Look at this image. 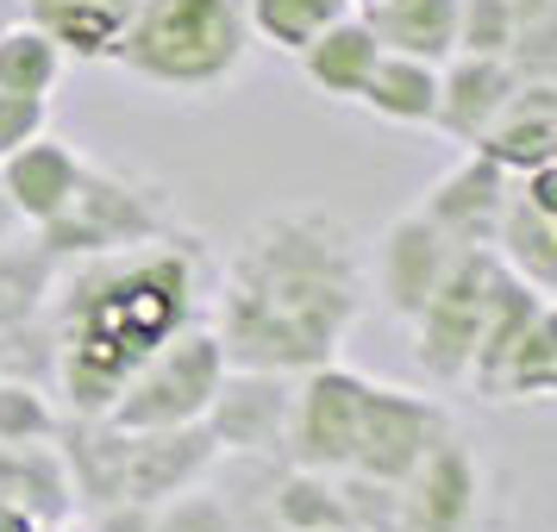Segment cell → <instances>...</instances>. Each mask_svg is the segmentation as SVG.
<instances>
[{
	"instance_id": "27",
	"label": "cell",
	"mask_w": 557,
	"mask_h": 532,
	"mask_svg": "<svg viewBox=\"0 0 557 532\" xmlns=\"http://www.w3.org/2000/svg\"><path fill=\"white\" fill-rule=\"evenodd\" d=\"M63 432V401L57 388L26 376H0V445L13 451H38V445H57Z\"/></svg>"
},
{
	"instance_id": "39",
	"label": "cell",
	"mask_w": 557,
	"mask_h": 532,
	"mask_svg": "<svg viewBox=\"0 0 557 532\" xmlns=\"http://www.w3.org/2000/svg\"><path fill=\"white\" fill-rule=\"evenodd\" d=\"M7 26H13V20H7V7H0V32H7Z\"/></svg>"
},
{
	"instance_id": "6",
	"label": "cell",
	"mask_w": 557,
	"mask_h": 532,
	"mask_svg": "<svg viewBox=\"0 0 557 532\" xmlns=\"http://www.w3.org/2000/svg\"><path fill=\"white\" fill-rule=\"evenodd\" d=\"M495 276H502L495 245H470V251L451 263V276L432 288V301L420 307V320H413V363H420L426 382L457 388V382L470 376V357H476L482 320H488Z\"/></svg>"
},
{
	"instance_id": "41",
	"label": "cell",
	"mask_w": 557,
	"mask_h": 532,
	"mask_svg": "<svg viewBox=\"0 0 557 532\" xmlns=\"http://www.w3.org/2000/svg\"><path fill=\"white\" fill-rule=\"evenodd\" d=\"M276 532H282V527H276Z\"/></svg>"
},
{
	"instance_id": "22",
	"label": "cell",
	"mask_w": 557,
	"mask_h": 532,
	"mask_svg": "<svg viewBox=\"0 0 557 532\" xmlns=\"http://www.w3.org/2000/svg\"><path fill=\"white\" fill-rule=\"evenodd\" d=\"M438 70H445V63L382 51L376 76H370V88H363L357 107H370L388 126H432V120H438Z\"/></svg>"
},
{
	"instance_id": "2",
	"label": "cell",
	"mask_w": 557,
	"mask_h": 532,
	"mask_svg": "<svg viewBox=\"0 0 557 532\" xmlns=\"http://www.w3.org/2000/svg\"><path fill=\"white\" fill-rule=\"evenodd\" d=\"M207 301V251L195 232L176 226L132 251L63 263L45 313L57 332V401L70 413H107L138 363L195 326Z\"/></svg>"
},
{
	"instance_id": "8",
	"label": "cell",
	"mask_w": 557,
	"mask_h": 532,
	"mask_svg": "<svg viewBox=\"0 0 557 532\" xmlns=\"http://www.w3.org/2000/svg\"><path fill=\"white\" fill-rule=\"evenodd\" d=\"M451 407L420 395V388H395V382L370 376V395H363V426H357V457L351 477L370 482H395L401 488L413 477V463L451 432Z\"/></svg>"
},
{
	"instance_id": "15",
	"label": "cell",
	"mask_w": 557,
	"mask_h": 532,
	"mask_svg": "<svg viewBox=\"0 0 557 532\" xmlns=\"http://www.w3.org/2000/svg\"><path fill=\"white\" fill-rule=\"evenodd\" d=\"M82 170H88V157H82L63 132H45V138L20 145V151L0 163V182H7V201L20 207V220L38 232V226H51L57 213L70 207Z\"/></svg>"
},
{
	"instance_id": "9",
	"label": "cell",
	"mask_w": 557,
	"mask_h": 532,
	"mask_svg": "<svg viewBox=\"0 0 557 532\" xmlns=\"http://www.w3.org/2000/svg\"><path fill=\"white\" fill-rule=\"evenodd\" d=\"M470 251V245H457L451 232L432 220L426 207H407L388 220V232L376 238V295L388 307V320H401L413 326L420 320V307L432 301V288L451 276V263Z\"/></svg>"
},
{
	"instance_id": "37",
	"label": "cell",
	"mask_w": 557,
	"mask_h": 532,
	"mask_svg": "<svg viewBox=\"0 0 557 532\" xmlns=\"http://www.w3.org/2000/svg\"><path fill=\"white\" fill-rule=\"evenodd\" d=\"M545 401H557V363H552V376H545Z\"/></svg>"
},
{
	"instance_id": "13",
	"label": "cell",
	"mask_w": 557,
	"mask_h": 532,
	"mask_svg": "<svg viewBox=\"0 0 557 532\" xmlns=\"http://www.w3.org/2000/svg\"><path fill=\"white\" fill-rule=\"evenodd\" d=\"M507 201H513V176H507L488 151H463L451 170L420 195V207L451 232L457 245H495Z\"/></svg>"
},
{
	"instance_id": "25",
	"label": "cell",
	"mask_w": 557,
	"mask_h": 532,
	"mask_svg": "<svg viewBox=\"0 0 557 532\" xmlns=\"http://www.w3.org/2000/svg\"><path fill=\"white\" fill-rule=\"evenodd\" d=\"M63 70H70V51H63L45 26L20 20V26L0 32V88H13V95H45V101H51Z\"/></svg>"
},
{
	"instance_id": "36",
	"label": "cell",
	"mask_w": 557,
	"mask_h": 532,
	"mask_svg": "<svg viewBox=\"0 0 557 532\" xmlns=\"http://www.w3.org/2000/svg\"><path fill=\"white\" fill-rule=\"evenodd\" d=\"M45 532H95V527H82V520H57V527H45Z\"/></svg>"
},
{
	"instance_id": "7",
	"label": "cell",
	"mask_w": 557,
	"mask_h": 532,
	"mask_svg": "<svg viewBox=\"0 0 557 532\" xmlns=\"http://www.w3.org/2000/svg\"><path fill=\"white\" fill-rule=\"evenodd\" d=\"M363 395H370V376L345 370L338 357L320 363V370H301L295 376V407H288V463L301 470H326V477H345L357 457V426H363Z\"/></svg>"
},
{
	"instance_id": "5",
	"label": "cell",
	"mask_w": 557,
	"mask_h": 532,
	"mask_svg": "<svg viewBox=\"0 0 557 532\" xmlns=\"http://www.w3.org/2000/svg\"><path fill=\"white\" fill-rule=\"evenodd\" d=\"M226 345H220V332L213 320H195V326H182L151 363H138V376L113 395L107 407V420L126 432H170V426H195L207 420V407L220 395V382H226Z\"/></svg>"
},
{
	"instance_id": "38",
	"label": "cell",
	"mask_w": 557,
	"mask_h": 532,
	"mask_svg": "<svg viewBox=\"0 0 557 532\" xmlns=\"http://www.w3.org/2000/svg\"><path fill=\"white\" fill-rule=\"evenodd\" d=\"M363 7H376V0H351V13H363Z\"/></svg>"
},
{
	"instance_id": "32",
	"label": "cell",
	"mask_w": 557,
	"mask_h": 532,
	"mask_svg": "<svg viewBox=\"0 0 557 532\" xmlns=\"http://www.w3.org/2000/svg\"><path fill=\"white\" fill-rule=\"evenodd\" d=\"M520 201H527L532 213L557 220V163H539V170H527V176H520Z\"/></svg>"
},
{
	"instance_id": "29",
	"label": "cell",
	"mask_w": 557,
	"mask_h": 532,
	"mask_svg": "<svg viewBox=\"0 0 557 532\" xmlns=\"http://www.w3.org/2000/svg\"><path fill=\"white\" fill-rule=\"evenodd\" d=\"M51 132V101L45 95H13V88H0V163L32 145V138H45Z\"/></svg>"
},
{
	"instance_id": "20",
	"label": "cell",
	"mask_w": 557,
	"mask_h": 532,
	"mask_svg": "<svg viewBox=\"0 0 557 532\" xmlns=\"http://www.w3.org/2000/svg\"><path fill=\"white\" fill-rule=\"evenodd\" d=\"M457 7L463 0H376V7H363V20L382 38V51L451 63L457 57Z\"/></svg>"
},
{
	"instance_id": "18",
	"label": "cell",
	"mask_w": 557,
	"mask_h": 532,
	"mask_svg": "<svg viewBox=\"0 0 557 532\" xmlns=\"http://www.w3.org/2000/svg\"><path fill=\"white\" fill-rule=\"evenodd\" d=\"M545 307V295L532 288L527 276H513L502 263V276H495V295H488V320H482V338H476V357H470V376H463V388H476L482 401H502V370L507 357H513V345L527 338L532 313Z\"/></svg>"
},
{
	"instance_id": "23",
	"label": "cell",
	"mask_w": 557,
	"mask_h": 532,
	"mask_svg": "<svg viewBox=\"0 0 557 532\" xmlns=\"http://www.w3.org/2000/svg\"><path fill=\"white\" fill-rule=\"evenodd\" d=\"M270 514H276L282 532H357L351 507H345V477L301 470V463H288V477L276 482Z\"/></svg>"
},
{
	"instance_id": "19",
	"label": "cell",
	"mask_w": 557,
	"mask_h": 532,
	"mask_svg": "<svg viewBox=\"0 0 557 532\" xmlns=\"http://www.w3.org/2000/svg\"><path fill=\"white\" fill-rule=\"evenodd\" d=\"M57 282H63V263L51 257V245L38 232H13L0 245V332L45 320Z\"/></svg>"
},
{
	"instance_id": "3",
	"label": "cell",
	"mask_w": 557,
	"mask_h": 532,
	"mask_svg": "<svg viewBox=\"0 0 557 532\" xmlns=\"http://www.w3.org/2000/svg\"><path fill=\"white\" fill-rule=\"evenodd\" d=\"M257 51L245 0H138L113 63L176 101H220Z\"/></svg>"
},
{
	"instance_id": "11",
	"label": "cell",
	"mask_w": 557,
	"mask_h": 532,
	"mask_svg": "<svg viewBox=\"0 0 557 532\" xmlns=\"http://www.w3.org/2000/svg\"><path fill=\"white\" fill-rule=\"evenodd\" d=\"M288 407H295V376L282 370H226L220 395L207 407V432L220 451H288Z\"/></svg>"
},
{
	"instance_id": "30",
	"label": "cell",
	"mask_w": 557,
	"mask_h": 532,
	"mask_svg": "<svg viewBox=\"0 0 557 532\" xmlns=\"http://www.w3.org/2000/svg\"><path fill=\"white\" fill-rule=\"evenodd\" d=\"M157 532H238V527H232L226 502H213L207 488H188V495L157 507Z\"/></svg>"
},
{
	"instance_id": "16",
	"label": "cell",
	"mask_w": 557,
	"mask_h": 532,
	"mask_svg": "<svg viewBox=\"0 0 557 532\" xmlns=\"http://www.w3.org/2000/svg\"><path fill=\"white\" fill-rule=\"evenodd\" d=\"M126 445L132 432L113 426L107 413H70L63 407V432H57V457L76 482V502L120 507L126 502Z\"/></svg>"
},
{
	"instance_id": "31",
	"label": "cell",
	"mask_w": 557,
	"mask_h": 532,
	"mask_svg": "<svg viewBox=\"0 0 557 532\" xmlns=\"http://www.w3.org/2000/svg\"><path fill=\"white\" fill-rule=\"evenodd\" d=\"M507 63H513L527 82H557V20H532V26H520Z\"/></svg>"
},
{
	"instance_id": "12",
	"label": "cell",
	"mask_w": 557,
	"mask_h": 532,
	"mask_svg": "<svg viewBox=\"0 0 557 532\" xmlns=\"http://www.w3.org/2000/svg\"><path fill=\"white\" fill-rule=\"evenodd\" d=\"M213 457L220 451V438L207 432V420L195 426H170V432H132L126 445V502L138 507H163L188 495V488H201V477L213 470Z\"/></svg>"
},
{
	"instance_id": "40",
	"label": "cell",
	"mask_w": 557,
	"mask_h": 532,
	"mask_svg": "<svg viewBox=\"0 0 557 532\" xmlns=\"http://www.w3.org/2000/svg\"><path fill=\"white\" fill-rule=\"evenodd\" d=\"M552 226H557V220H552Z\"/></svg>"
},
{
	"instance_id": "28",
	"label": "cell",
	"mask_w": 557,
	"mask_h": 532,
	"mask_svg": "<svg viewBox=\"0 0 557 532\" xmlns=\"http://www.w3.org/2000/svg\"><path fill=\"white\" fill-rule=\"evenodd\" d=\"M520 38V13L513 0H463L457 7V51L470 57H507Z\"/></svg>"
},
{
	"instance_id": "21",
	"label": "cell",
	"mask_w": 557,
	"mask_h": 532,
	"mask_svg": "<svg viewBox=\"0 0 557 532\" xmlns=\"http://www.w3.org/2000/svg\"><path fill=\"white\" fill-rule=\"evenodd\" d=\"M132 13H138V0H26L32 26H45L63 51L88 57V63L113 57L120 32L132 26Z\"/></svg>"
},
{
	"instance_id": "26",
	"label": "cell",
	"mask_w": 557,
	"mask_h": 532,
	"mask_svg": "<svg viewBox=\"0 0 557 532\" xmlns=\"http://www.w3.org/2000/svg\"><path fill=\"white\" fill-rule=\"evenodd\" d=\"M245 7H251L257 45H270L282 57H301L332 20L351 13V0H245Z\"/></svg>"
},
{
	"instance_id": "1",
	"label": "cell",
	"mask_w": 557,
	"mask_h": 532,
	"mask_svg": "<svg viewBox=\"0 0 557 532\" xmlns=\"http://www.w3.org/2000/svg\"><path fill=\"white\" fill-rule=\"evenodd\" d=\"M363 313L357 232L332 207H276L232 245L207 320L232 370L301 376L345 351Z\"/></svg>"
},
{
	"instance_id": "33",
	"label": "cell",
	"mask_w": 557,
	"mask_h": 532,
	"mask_svg": "<svg viewBox=\"0 0 557 532\" xmlns=\"http://www.w3.org/2000/svg\"><path fill=\"white\" fill-rule=\"evenodd\" d=\"M0 532H45V520L26 514L20 502H0Z\"/></svg>"
},
{
	"instance_id": "10",
	"label": "cell",
	"mask_w": 557,
	"mask_h": 532,
	"mask_svg": "<svg viewBox=\"0 0 557 532\" xmlns=\"http://www.w3.org/2000/svg\"><path fill=\"white\" fill-rule=\"evenodd\" d=\"M482 495H488L482 457L451 426L401 482V532H476Z\"/></svg>"
},
{
	"instance_id": "34",
	"label": "cell",
	"mask_w": 557,
	"mask_h": 532,
	"mask_svg": "<svg viewBox=\"0 0 557 532\" xmlns=\"http://www.w3.org/2000/svg\"><path fill=\"white\" fill-rule=\"evenodd\" d=\"M13 232H26V220H20V207L7 201V182H0V245H7Z\"/></svg>"
},
{
	"instance_id": "24",
	"label": "cell",
	"mask_w": 557,
	"mask_h": 532,
	"mask_svg": "<svg viewBox=\"0 0 557 532\" xmlns=\"http://www.w3.org/2000/svg\"><path fill=\"white\" fill-rule=\"evenodd\" d=\"M495 257L513 276H527L539 295H557V226L520 201V182H513V201H507L502 232H495Z\"/></svg>"
},
{
	"instance_id": "35",
	"label": "cell",
	"mask_w": 557,
	"mask_h": 532,
	"mask_svg": "<svg viewBox=\"0 0 557 532\" xmlns=\"http://www.w3.org/2000/svg\"><path fill=\"white\" fill-rule=\"evenodd\" d=\"M513 13H520V26H532V20H557V0H513Z\"/></svg>"
},
{
	"instance_id": "4",
	"label": "cell",
	"mask_w": 557,
	"mask_h": 532,
	"mask_svg": "<svg viewBox=\"0 0 557 532\" xmlns=\"http://www.w3.org/2000/svg\"><path fill=\"white\" fill-rule=\"evenodd\" d=\"M170 226H176V207H170V188L163 182L113 170V163H88L76 182V195H70V207L57 213L51 226H38V238L51 245L57 263H82V257L151 245Z\"/></svg>"
},
{
	"instance_id": "14",
	"label": "cell",
	"mask_w": 557,
	"mask_h": 532,
	"mask_svg": "<svg viewBox=\"0 0 557 532\" xmlns=\"http://www.w3.org/2000/svg\"><path fill=\"white\" fill-rule=\"evenodd\" d=\"M513 95H520V70L507 57L457 51L438 70V120H432V132H445V138H457L470 151V145H482V132L507 113Z\"/></svg>"
},
{
	"instance_id": "17",
	"label": "cell",
	"mask_w": 557,
	"mask_h": 532,
	"mask_svg": "<svg viewBox=\"0 0 557 532\" xmlns=\"http://www.w3.org/2000/svg\"><path fill=\"white\" fill-rule=\"evenodd\" d=\"M295 63H301V76H307L313 95L357 107L363 101V88H370V76H376V63H382V38L370 32L363 13H345V20H332V26L320 32Z\"/></svg>"
}]
</instances>
